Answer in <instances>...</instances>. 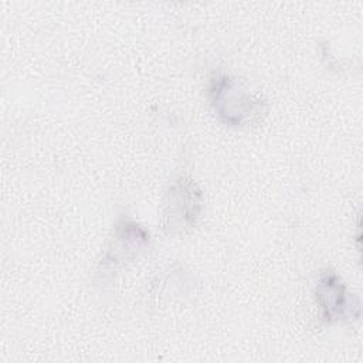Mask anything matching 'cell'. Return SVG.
<instances>
[{
    "instance_id": "1",
    "label": "cell",
    "mask_w": 363,
    "mask_h": 363,
    "mask_svg": "<svg viewBox=\"0 0 363 363\" xmlns=\"http://www.w3.org/2000/svg\"><path fill=\"white\" fill-rule=\"evenodd\" d=\"M213 111L221 122L230 126H244L265 115L267 101L250 86L227 74L216 75L208 88Z\"/></svg>"
},
{
    "instance_id": "2",
    "label": "cell",
    "mask_w": 363,
    "mask_h": 363,
    "mask_svg": "<svg viewBox=\"0 0 363 363\" xmlns=\"http://www.w3.org/2000/svg\"><path fill=\"white\" fill-rule=\"evenodd\" d=\"M162 230L169 235L190 231L203 207V194L190 177H179L167 189L162 203Z\"/></svg>"
},
{
    "instance_id": "3",
    "label": "cell",
    "mask_w": 363,
    "mask_h": 363,
    "mask_svg": "<svg viewBox=\"0 0 363 363\" xmlns=\"http://www.w3.org/2000/svg\"><path fill=\"white\" fill-rule=\"evenodd\" d=\"M149 233L142 225L129 217H121L98 264L96 275L106 278L126 267L149 247Z\"/></svg>"
},
{
    "instance_id": "4",
    "label": "cell",
    "mask_w": 363,
    "mask_h": 363,
    "mask_svg": "<svg viewBox=\"0 0 363 363\" xmlns=\"http://www.w3.org/2000/svg\"><path fill=\"white\" fill-rule=\"evenodd\" d=\"M315 301L320 311V319L326 323L350 322L360 316L359 301L329 269L322 272L316 281Z\"/></svg>"
}]
</instances>
